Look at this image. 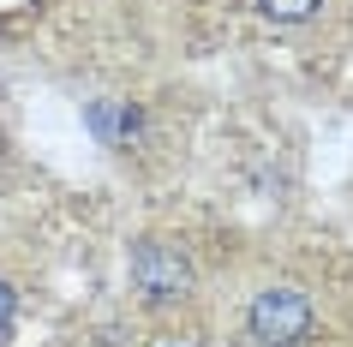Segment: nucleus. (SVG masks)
<instances>
[{
    "mask_svg": "<svg viewBox=\"0 0 353 347\" xmlns=\"http://www.w3.org/2000/svg\"><path fill=\"white\" fill-rule=\"evenodd\" d=\"M312 324H317L312 299H305L299 288H288V281L263 288L258 299L245 306V335L263 341V347H299L305 335H312Z\"/></svg>",
    "mask_w": 353,
    "mask_h": 347,
    "instance_id": "1",
    "label": "nucleus"
},
{
    "mask_svg": "<svg viewBox=\"0 0 353 347\" xmlns=\"http://www.w3.org/2000/svg\"><path fill=\"white\" fill-rule=\"evenodd\" d=\"M132 288L144 293L150 306H180V299H192L186 252L168 246V239H138V246H132Z\"/></svg>",
    "mask_w": 353,
    "mask_h": 347,
    "instance_id": "2",
    "label": "nucleus"
},
{
    "mask_svg": "<svg viewBox=\"0 0 353 347\" xmlns=\"http://www.w3.org/2000/svg\"><path fill=\"white\" fill-rule=\"evenodd\" d=\"M258 6L270 12V19H281V24H299V19H312L323 0H258Z\"/></svg>",
    "mask_w": 353,
    "mask_h": 347,
    "instance_id": "3",
    "label": "nucleus"
},
{
    "mask_svg": "<svg viewBox=\"0 0 353 347\" xmlns=\"http://www.w3.org/2000/svg\"><path fill=\"white\" fill-rule=\"evenodd\" d=\"M12 311H19V299H12V288H6V281H0V329L12 324Z\"/></svg>",
    "mask_w": 353,
    "mask_h": 347,
    "instance_id": "4",
    "label": "nucleus"
}]
</instances>
